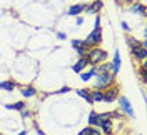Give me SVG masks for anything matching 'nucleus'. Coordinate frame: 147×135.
Masks as SVG:
<instances>
[{"label":"nucleus","instance_id":"1","mask_svg":"<svg viewBox=\"0 0 147 135\" xmlns=\"http://www.w3.org/2000/svg\"><path fill=\"white\" fill-rule=\"evenodd\" d=\"M85 60L89 65H99V63L107 60V52L99 48V47H90L87 55H85Z\"/></svg>","mask_w":147,"mask_h":135},{"label":"nucleus","instance_id":"2","mask_svg":"<svg viewBox=\"0 0 147 135\" xmlns=\"http://www.w3.org/2000/svg\"><path fill=\"white\" fill-rule=\"evenodd\" d=\"M95 77H97V80L94 82V89L97 90H105L115 83V75H112L110 72L100 73V75H95Z\"/></svg>","mask_w":147,"mask_h":135},{"label":"nucleus","instance_id":"3","mask_svg":"<svg viewBox=\"0 0 147 135\" xmlns=\"http://www.w3.org/2000/svg\"><path fill=\"white\" fill-rule=\"evenodd\" d=\"M84 42H85L87 47H97V45L102 42V32L100 30H92Z\"/></svg>","mask_w":147,"mask_h":135},{"label":"nucleus","instance_id":"4","mask_svg":"<svg viewBox=\"0 0 147 135\" xmlns=\"http://www.w3.org/2000/svg\"><path fill=\"white\" fill-rule=\"evenodd\" d=\"M117 100H119V103H120V110H122L124 114H127L129 117H134V115H136V112H134V108H132V105H130V102H129L127 97L119 95Z\"/></svg>","mask_w":147,"mask_h":135},{"label":"nucleus","instance_id":"5","mask_svg":"<svg viewBox=\"0 0 147 135\" xmlns=\"http://www.w3.org/2000/svg\"><path fill=\"white\" fill-rule=\"evenodd\" d=\"M117 97H119V87L117 85H112V87L104 90V102H114V100H117Z\"/></svg>","mask_w":147,"mask_h":135},{"label":"nucleus","instance_id":"6","mask_svg":"<svg viewBox=\"0 0 147 135\" xmlns=\"http://www.w3.org/2000/svg\"><path fill=\"white\" fill-rule=\"evenodd\" d=\"M130 52H132V55H134L137 60H140V62H146V58H147V47L137 45V47L130 48Z\"/></svg>","mask_w":147,"mask_h":135},{"label":"nucleus","instance_id":"7","mask_svg":"<svg viewBox=\"0 0 147 135\" xmlns=\"http://www.w3.org/2000/svg\"><path fill=\"white\" fill-rule=\"evenodd\" d=\"M110 65H112L110 73H112V75H117L119 70H120V65H122V63H120V52H119V50H115V52H114V60H112Z\"/></svg>","mask_w":147,"mask_h":135},{"label":"nucleus","instance_id":"8","mask_svg":"<svg viewBox=\"0 0 147 135\" xmlns=\"http://www.w3.org/2000/svg\"><path fill=\"white\" fill-rule=\"evenodd\" d=\"M102 7H104V3H102L100 0H95V2H92L90 5H85L84 12H87V13H99V10Z\"/></svg>","mask_w":147,"mask_h":135},{"label":"nucleus","instance_id":"9","mask_svg":"<svg viewBox=\"0 0 147 135\" xmlns=\"http://www.w3.org/2000/svg\"><path fill=\"white\" fill-rule=\"evenodd\" d=\"M84 10H85V5H84V3H75V5H72V7H69V12H67V15L79 17V15L82 13Z\"/></svg>","mask_w":147,"mask_h":135},{"label":"nucleus","instance_id":"10","mask_svg":"<svg viewBox=\"0 0 147 135\" xmlns=\"http://www.w3.org/2000/svg\"><path fill=\"white\" fill-rule=\"evenodd\" d=\"M99 127H102V135H112V118L102 120Z\"/></svg>","mask_w":147,"mask_h":135},{"label":"nucleus","instance_id":"11","mask_svg":"<svg viewBox=\"0 0 147 135\" xmlns=\"http://www.w3.org/2000/svg\"><path fill=\"white\" fill-rule=\"evenodd\" d=\"M130 10H132V12H136V13H140L142 17H146V15H147L146 5H144V3H140V2H134V3H130Z\"/></svg>","mask_w":147,"mask_h":135},{"label":"nucleus","instance_id":"12","mask_svg":"<svg viewBox=\"0 0 147 135\" xmlns=\"http://www.w3.org/2000/svg\"><path fill=\"white\" fill-rule=\"evenodd\" d=\"M92 102H104V90H97L94 89L92 92H89Z\"/></svg>","mask_w":147,"mask_h":135},{"label":"nucleus","instance_id":"13","mask_svg":"<svg viewBox=\"0 0 147 135\" xmlns=\"http://www.w3.org/2000/svg\"><path fill=\"white\" fill-rule=\"evenodd\" d=\"M87 65H89V63H87L85 58H79V62L75 63L72 69H74V72H75V73H80V72H84V69H85Z\"/></svg>","mask_w":147,"mask_h":135},{"label":"nucleus","instance_id":"14","mask_svg":"<svg viewBox=\"0 0 147 135\" xmlns=\"http://www.w3.org/2000/svg\"><path fill=\"white\" fill-rule=\"evenodd\" d=\"M0 89L7 90V92H12V90L15 89V82L13 80H2L0 82Z\"/></svg>","mask_w":147,"mask_h":135},{"label":"nucleus","instance_id":"15","mask_svg":"<svg viewBox=\"0 0 147 135\" xmlns=\"http://www.w3.org/2000/svg\"><path fill=\"white\" fill-rule=\"evenodd\" d=\"M97 120H99V114L92 110L89 115V127H97Z\"/></svg>","mask_w":147,"mask_h":135},{"label":"nucleus","instance_id":"16","mask_svg":"<svg viewBox=\"0 0 147 135\" xmlns=\"http://www.w3.org/2000/svg\"><path fill=\"white\" fill-rule=\"evenodd\" d=\"M77 95H79V97H82V99H85L89 103H94V102H92V99H90V95H89V90L79 89V90H77Z\"/></svg>","mask_w":147,"mask_h":135},{"label":"nucleus","instance_id":"17","mask_svg":"<svg viewBox=\"0 0 147 135\" xmlns=\"http://www.w3.org/2000/svg\"><path fill=\"white\" fill-rule=\"evenodd\" d=\"M7 108H9V110H18V112H20V110H24V108H25V103H24V102L9 103V105H7Z\"/></svg>","mask_w":147,"mask_h":135},{"label":"nucleus","instance_id":"18","mask_svg":"<svg viewBox=\"0 0 147 135\" xmlns=\"http://www.w3.org/2000/svg\"><path fill=\"white\" fill-rule=\"evenodd\" d=\"M35 93H37V90L34 89V87H24V89H22V95H24V97H34Z\"/></svg>","mask_w":147,"mask_h":135},{"label":"nucleus","instance_id":"19","mask_svg":"<svg viewBox=\"0 0 147 135\" xmlns=\"http://www.w3.org/2000/svg\"><path fill=\"white\" fill-rule=\"evenodd\" d=\"M89 48H90V47H87V45H82V47L75 48V50H77V55H79V58H85V55H87V52H89Z\"/></svg>","mask_w":147,"mask_h":135},{"label":"nucleus","instance_id":"20","mask_svg":"<svg viewBox=\"0 0 147 135\" xmlns=\"http://www.w3.org/2000/svg\"><path fill=\"white\" fill-rule=\"evenodd\" d=\"M125 40H127V45L130 47V48H134V47H137V45H140V42H139V40H136L134 37H127Z\"/></svg>","mask_w":147,"mask_h":135},{"label":"nucleus","instance_id":"21","mask_svg":"<svg viewBox=\"0 0 147 135\" xmlns=\"http://www.w3.org/2000/svg\"><path fill=\"white\" fill-rule=\"evenodd\" d=\"M92 77H94V73H92V70H89V72H80V79H82L84 82L90 80Z\"/></svg>","mask_w":147,"mask_h":135},{"label":"nucleus","instance_id":"22","mask_svg":"<svg viewBox=\"0 0 147 135\" xmlns=\"http://www.w3.org/2000/svg\"><path fill=\"white\" fill-rule=\"evenodd\" d=\"M140 79H142V82H147V65L146 63L140 67Z\"/></svg>","mask_w":147,"mask_h":135},{"label":"nucleus","instance_id":"23","mask_svg":"<svg viewBox=\"0 0 147 135\" xmlns=\"http://www.w3.org/2000/svg\"><path fill=\"white\" fill-rule=\"evenodd\" d=\"M82 45H85V42L80 40V38H74L72 40V47L74 48H79V47H82Z\"/></svg>","mask_w":147,"mask_h":135},{"label":"nucleus","instance_id":"24","mask_svg":"<svg viewBox=\"0 0 147 135\" xmlns=\"http://www.w3.org/2000/svg\"><path fill=\"white\" fill-rule=\"evenodd\" d=\"M89 135H102L100 127H90V134Z\"/></svg>","mask_w":147,"mask_h":135},{"label":"nucleus","instance_id":"25","mask_svg":"<svg viewBox=\"0 0 147 135\" xmlns=\"http://www.w3.org/2000/svg\"><path fill=\"white\" fill-rule=\"evenodd\" d=\"M94 30H100V15L95 17V24H94Z\"/></svg>","mask_w":147,"mask_h":135},{"label":"nucleus","instance_id":"26","mask_svg":"<svg viewBox=\"0 0 147 135\" xmlns=\"http://www.w3.org/2000/svg\"><path fill=\"white\" fill-rule=\"evenodd\" d=\"M89 134H90V127H85V128H82L79 132V135H89Z\"/></svg>","mask_w":147,"mask_h":135},{"label":"nucleus","instance_id":"27","mask_svg":"<svg viewBox=\"0 0 147 135\" xmlns=\"http://www.w3.org/2000/svg\"><path fill=\"white\" fill-rule=\"evenodd\" d=\"M120 25H122V28H124L125 32H129V30H130V27H129V25H127V22H122Z\"/></svg>","mask_w":147,"mask_h":135},{"label":"nucleus","instance_id":"28","mask_svg":"<svg viewBox=\"0 0 147 135\" xmlns=\"http://www.w3.org/2000/svg\"><path fill=\"white\" fill-rule=\"evenodd\" d=\"M20 112H22V115H24V117H30V112L25 110V108H24V110H20Z\"/></svg>","mask_w":147,"mask_h":135},{"label":"nucleus","instance_id":"29","mask_svg":"<svg viewBox=\"0 0 147 135\" xmlns=\"http://www.w3.org/2000/svg\"><path fill=\"white\" fill-rule=\"evenodd\" d=\"M75 24H77V25H82V24H84V18H82V17H77Z\"/></svg>","mask_w":147,"mask_h":135},{"label":"nucleus","instance_id":"30","mask_svg":"<svg viewBox=\"0 0 147 135\" xmlns=\"http://www.w3.org/2000/svg\"><path fill=\"white\" fill-rule=\"evenodd\" d=\"M57 37H59L60 40H65V34H62V32H59V34H57Z\"/></svg>","mask_w":147,"mask_h":135},{"label":"nucleus","instance_id":"31","mask_svg":"<svg viewBox=\"0 0 147 135\" xmlns=\"http://www.w3.org/2000/svg\"><path fill=\"white\" fill-rule=\"evenodd\" d=\"M122 2H125V3H129V5H130V3H134L136 0H122Z\"/></svg>","mask_w":147,"mask_h":135},{"label":"nucleus","instance_id":"32","mask_svg":"<svg viewBox=\"0 0 147 135\" xmlns=\"http://www.w3.org/2000/svg\"><path fill=\"white\" fill-rule=\"evenodd\" d=\"M18 135H27V132H20Z\"/></svg>","mask_w":147,"mask_h":135},{"label":"nucleus","instance_id":"33","mask_svg":"<svg viewBox=\"0 0 147 135\" xmlns=\"http://www.w3.org/2000/svg\"><path fill=\"white\" fill-rule=\"evenodd\" d=\"M0 135H2V134H0Z\"/></svg>","mask_w":147,"mask_h":135}]
</instances>
